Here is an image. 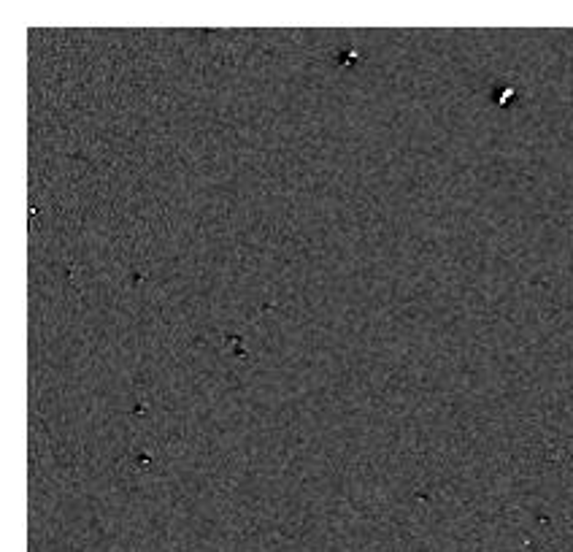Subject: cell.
Listing matches in <instances>:
<instances>
[{
	"label": "cell",
	"mask_w": 573,
	"mask_h": 552,
	"mask_svg": "<svg viewBox=\"0 0 573 552\" xmlns=\"http://www.w3.org/2000/svg\"><path fill=\"white\" fill-rule=\"evenodd\" d=\"M360 57H357V51H352V49H341L335 54V65H352V62H357Z\"/></svg>",
	"instance_id": "1"
}]
</instances>
